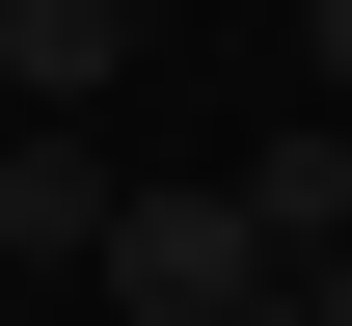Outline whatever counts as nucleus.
<instances>
[{"label": "nucleus", "instance_id": "f257e3e1", "mask_svg": "<svg viewBox=\"0 0 352 326\" xmlns=\"http://www.w3.org/2000/svg\"><path fill=\"white\" fill-rule=\"evenodd\" d=\"M82 272H109L135 326H244V299H271V245H244V190H109Z\"/></svg>", "mask_w": 352, "mask_h": 326}, {"label": "nucleus", "instance_id": "f03ea898", "mask_svg": "<svg viewBox=\"0 0 352 326\" xmlns=\"http://www.w3.org/2000/svg\"><path fill=\"white\" fill-rule=\"evenodd\" d=\"M82 245H109V163L54 109H0V272H82Z\"/></svg>", "mask_w": 352, "mask_h": 326}, {"label": "nucleus", "instance_id": "7ed1b4c3", "mask_svg": "<svg viewBox=\"0 0 352 326\" xmlns=\"http://www.w3.org/2000/svg\"><path fill=\"white\" fill-rule=\"evenodd\" d=\"M109 54H135V0H0V109H54V136L109 109Z\"/></svg>", "mask_w": 352, "mask_h": 326}, {"label": "nucleus", "instance_id": "20e7f679", "mask_svg": "<svg viewBox=\"0 0 352 326\" xmlns=\"http://www.w3.org/2000/svg\"><path fill=\"white\" fill-rule=\"evenodd\" d=\"M244 245H271V272H298V245H352V136H271V163H244Z\"/></svg>", "mask_w": 352, "mask_h": 326}, {"label": "nucleus", "instance_id": "39448f33", "mask_svg": "<svg viewBox=\"0 0 352 326\" xmlns=\"http://www.w3.org/2000/svg\"><path fill=\"white\" fill-rule=\"evenodd\" d=\"M298 299H325V326H352V245H298Z\"/></svg>", "mask_w": 352, "mask_h": 326}, {"label": "nucleus", "instance_id": "423d86ee", "mask_svg": "<svg viewBox=\"0 0 352 326\" xmlns=\"http://www.w3.org/2000/svg\"><path fill=\"white\" fill-rule=\"evenodd\" d=\"M244 326H325V299H298V272H271V299H244Z\"/></svg>", "mask_w": 352, "mask_h": 326}, {"label": "nucleus", "instance_id": "0eeeda50", "mask_svg": "<svg viewBox=\"0 0 352 326\" xmlns=\"http://www.w3.org/2000/svg\"><path fill=\"white\" fill-rule=\"evenodd\" d=\"M325 82H352V0H325Z\"/></svg>", "mask_w": 352, "mask_h": 326}]
</instances>
